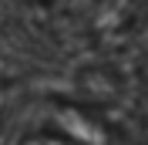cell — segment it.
Returning a JSON list of instances; mask_svg holds the SVG:
<instances>
[{
	"instance_id": "cell-1",
	"label": "cell",
	"mask_w": 148,
	"mask_h": 145,
	"mask_svg": "<svg viewBox=\"0 0 148 145\" xmlns=\"http://www.w3.org/2000/svg\"><path fill=\"white\" fill-rule=\"evenodd\" d=\"M141 24V7L138 0H91L88 10V34L98 47L114 51L125 47L138 34Z\"/></svg>"
},
{
	"instance_id": "cell-2",
	"label": "cell",
	"mask_w": 148,
	"mask_h": 145,
	"mask_svg": "<svg viewBox=\"0 0 148 145\" xmlns=\"http://www.w3.org/2000/svg\"><path fill=\"white\" fill-rule=\"evenodd\" d=\"M145 78H148V54H145Z\"/></svg>"
}]
</instances>
